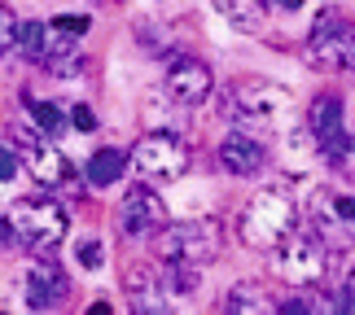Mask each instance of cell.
I'll return each mask as SVG.
<instances>
[{"label":"cell","instance_id":"cell-1","mask_svg":"<svg viewBox=\"0 0 355 315\" xmlns=\"http://www.w3.org/2000/svg\"><path fill=\"white\" fill-rule=\"evenodd\" d=\"M9 224H13V237L31 254H53L66 241V228H71L66 210L49 197H18L9 206Z\"/></svg>","mask_w":355,"mask_h":315},{"label":"cell","instance_id":"cell-2","mask_svg":"<svg viewBox=\"0 0 355 315\" xmlns=\"http://www.w3.org/2000/svg\"><path fill=\"white\" fill-rule=\"evenodd\" d=\"M294 219H298L294 201L281 188H263L241 210V241L254 245V250H277V241H285L294 232Z\"/></svg>","mask_w":355,"mask_h":315},{"label":"cell","instance_id":"cell-3","mask_svg":"<svg viewBox=\"0 0 355 315\" xmlns=\"http://www.w3.org/2000/svg\"><path fill=\"white\" fill-rule=\"evenodd\" d=\"M290 88L281 84H268V79H241L233 88V118L241 127H281L285 118H290Z\"/></svg>","mask_w":355,"mask_h":315},{"label":"cell","instance_id":"cell-4","mask_svg":"<svg viewBox=\"0 0 355 315\" xmlns=\"http://www.w3.org/2000/svg\"><path fill=\"white\" fill-rule=\"evenodd\" d=\"M220 250H224V232H220L215 219H189V224L162 228V237H158V254L167 258V263L207 267Z\"/></svg>","mask_w":355,"mask_h":315},{"label":"cell","instance_id":"cell-5","mask_svg":"<svg viewBox=\"0 0 355 315\" xmlns=\"http://www.w3.org/2000/svg\"><path fill=\"white\" fill-rule=\"evenodd\" d=\"M277 271L290 285L298 289H307V285H316L324 271H329V245H324L316 232H290L285 241H277Z\"/></svg>","mask_w":355,"mask_h":315},{"label":"cell","instance_id":"cell-6","mask_svg":"<svg viewBox=\"0 0 355 315\" xmlns=\"http://www.w3.org/2000/svg\"><path fill=\"white\" fill-rule=\"evenodd\" d=\"M13 149H18L22 167L35 175L40 188H66V184H71V162H66L58 149L44 141V132L18 123V127H13Z\"/></svg>","mask_w":355,"mask_h":315},{"label":"cell","instance_id":"cell-7","mask_svg":"<svg viewBox=\"0 0 355 315\" xmlns=\"http://www.w3.org/2000/svg\"><path fill=\"white\" fill-rule=\"evenodd\" d=\"M132 162L145 180H180L189 167V149L175 132H145L132 149Z\"/></svg>","mask_w":355,"mask_h":315},{"label":"cell","instance_id":"cell-8","mask_svg":"<svg viewBox=\"0 0 355 315\" xmlns=\"http://www.w3.org/2000/svg\"><path fill=\"white\" fill-rule=\"evenodd\" d=\"M307 132L316 136V154L320 158H334V162H343L351 154V136L343 127V101L338 97H316L311 101V114H307Z\"/></svg>","mask_w":355,"mask_h":315},{"label":"cell","instance_id":"cell-9","mask_svg":"<svg viewBox=\"0 0 355 315\" xmlns=\"http://www.w3.org/2000/svg\"><path fill=\"white\" fill-rule=\"evenodd\" d=\"M158 228H167V206H162V197L154 188L136 184L119 206V232L136 241V237H149V232H158Z\"/></svg>","mask_w":355,"mask_h":315},{"label":"cell","instance_id":"cell-10","mask_svg":"<svg viewBox=\"0 0 355 315\" xmlns=\"http://www.w3.org/2000/svg\"><path fill=\"white\" fill-rule=\"evenodd\" d=\"M211 88H215V79H211L207 62L189 57V53L171 57V66H167V97L175 105H202L211 97Z\"/></svg>","mask_w":355,"mask_h":315},{"label":"cell","instance_id":"cell-11","mask_svg":"<svg viewBox=\"0 0 355 315\" xmlns=\"http://www.w3.org/2000/svg\"><path fill=\"white\" fill-rule=\"evenodd\" d=\"M123 289H128L132 307L145 311V315H158V311H171V289H167V276L154 267V263H128L123 271Z\"/></svg>","mask_w":355,"mask_h":315},{"label":"cell","instance_id":"cell-12","mask_svg":"<svg viewBox=\"0 0 355 315\" xmlns=\"http://www.w3.org/2000/svg\"><path fill=\"white\" fill-rule=\"evenodd\" d=\"M343 31H347V18L338 9L316 13V26H311V39H307L311 66H320V71H343Z\"/></svg>","mask_w":355,"mask_h":315},{"label":"cell","instance_id":"cell-13","mask_svg":"<svg viewBox=\"0 0 355 315\" xmlns=\"http://www.w3.org/2000/svg\"><path fill=\"white\" fill-rule=\"evenodd\" d=\"M22 298L31 311H49L58 307L66 298V271L58 263H49V258H40V263H26L22 271Z\"/></svg>","mask_w":355,"mask_h":315},{"label":"cell","instance_id":"cell-14","mask_svg":"<svg viewBox=\"0 0 355 315\" xmlns=\"http://www.w3.org/2000/svg\"><path fill=\"white\" fill-rule=\"evenodd\" d=\"M311 224H316V237H355V197L343 193H324L311 201Z\"/></svg>","mask_w":355,"mask_h":315},{"label":"cell","instance_id":"cell-15","mask_svg":"<svg viewBox=\"0 0 355 315\" xmlns=\"http://www.w3.org/2000/svg\"><path fill=\"white\" fill-rule=\"evenodd\" d=\"M220 167L228 175H259L268 167V154H263L259 141H250V136H228L220 145Z\"/></svg>","mask_w":355,"mask_h":315},{"label":"cell","instance_id":"cell-16","mask_svg":"<svg viewBox=\"0 0 355 315\" xmlns=\"http://www.w3.org/2000/svg\"><path fill=\"white\" fill-rule=\"evenodd\" d=\"M44 71H53V75H79V71H84V53L71 44V35H66V31H58V35L49 39Z\"/></svg>","mask_w":355,"mask_h":315},{"label":"cell","instance_id":"cell-17","mask_svg":"<svg viewBox=\"0 0 355 315\" xmlns=\"http://www.w3.org/2000/svg\"><path fill=\"white\" fill-rule=\"evenodd\" d=\"M220 9V18H228L237 31H259L263 26V0H211Z\"/></svg>","mask_w":355,"mask_h":315},{"label":"cell","instance_id":"cell-18","mask_svg":"<svg viewBox=\"0 0 355 315\" xmlns=\"http://www.w3.org/2000/svg\"><path fill=\"white\" fill-rule=\"evenodd\" d=\"M128 171V158L119 154V149H97V154L88 158V180L97 184V188H105V184H114L119 175Z\"/></svg>","mask_w":355,"mask_h":315},{"label":"cell","instance_id":"cell-19","mask_svg":"<svg viewBox=\"0 0 355 315\" xmlns=\"http://www.w3.org/2000/svg\"><path fill=\"white\" fill-rule=\"evenodd\" d=\"M44 48H49V31L40 22H22L18 26V53L26 62H44Z\"/></svg>","mask_w":355,"mask_h":315},{"label":"cell","instance_id":"cell-20","mask_svg":"<svg viewBox=\"0 0 355 315\" xmlns=\"http://www.w3.org/2000/svg\"><path fill=\"white\" fill-rule=\"evenodd\" d=\"M136 39H141V44H145V53H149V57H167V53H171V31H167V26H158V22H136Z\"/></svg>","mask_w":355,"mask_h":315},{"label":"cell","instance_id":"cell-21","mask_svg":"<svg viewBox=\"0 0 355 315\" xmlns=\"http://www.w3.org/2000/svg\"><path fill=\"white\" fill-rule=\"evenodd\" d=\"M22 101H26V109H31V118H35V127L44 132V136H58V132H62V123H66V114H62L58 105H49V101H35L31 92H26Z\"/></svg>","mask_w":355,"mask_h":315},{"label":"cell","instance_id":"cell-22","mask_svg":"<svg viewBox=\"0 0 355 315\" xmlns=\"http://www.w3.org/2000/svg\"><path fill=\"white\" fill-rule=\"evenodd\" d=\"M228 315H237V311H268V303H263V294H259L254 289V285H237V289H228V298H224V303H220Z\"/></svg>","mask_w":355,"mask_h":315},{"label":"cell","instance_id":"cell-23","mask_svg":"<svg viewBox=\"0 0 355 315\" xmlns=\"http://www.w3.org/2000/svg\"><path fill=\"white\" fill-rule=\"evenodd\" d=\"M18 18H13V9H5L0 5V57H5L9 48H18Z\"/></svg>","mask_w":355,"mask_h":315},{"label":"cell","instance_id":"cell-24","mask_svg":"<svg viewBox=\"0 0 355 315\" xmlns=\"http://www.w3.org/2000/svg\"><path fill=\"white\" fill-rule=\"evenodd\" d=\"M75 258H79L88 271H97V267H101V241H97V237L79 241V245H75Z\"/></svg>","mask_w":355,"mask_h":315},{"label":"cell","instance_id":"cell-25","mask_svg":"<svg viewBox=\"0 0 355 315\" xmlns=\"http://www.w3.org/2000/svg\"><path fill=\"white\" fill-rule=\"evenodd\" d=\"M13 175H18V149L0 145V184H9Z\"/></svg>","mask_w":355,"mask_h":315},{"label":"cell","instance_id":"cell-26","mask_svg":"<svg viewBox=\"0 0 355 315\" xmlns=\"http://www.w3.org/2000/svg\"><path fill=\"white\" fill-rule=\"evenodd\" d=\"M58 31H66V35H84V31H88V18H84V13H62V18H58Z\"/></svg>","mask_w":355,"mask_h":315},{"label":"cell","instance_id":"cell-27","mask_svg":"<svg viewBox=\"0 0 355 315\" xmlns=\"http://www.w3.org/2000/svg\"><path fill=\"white\" fill-rule=\"evenodd\" d=\"M343 71H355V22H347L343 31Z\"/></svg>","mask_w":355,"mask_h":315},{"label":"cell","instance_id":"cell-28","mask_svg":"<svg viewBox=\"0 0 355 315\" xmlns=\"http://www.w3.org/2000/svg\"><path fill=\"white\" fill-rule=\"evenodd\" d=\"M71 123H75L79 132H92V127H97V118H92L88 105H75V109H71Z\"/></svg>","mask_w":355,"mask_h":315},{"label":"cell","instance_id":"cell-29","mask_svg":"<svg viewBox=\"0 0 355 315\" xmlns=\"http://www.w3.org/2000/svg\"><path fill=\"white\" fill-rule=\"evenodd\" d=\"M343 311H355V263L347 271V303H343Z\"/></svg>","mask_w":355,"mask_h":315},{"label":"cell","instance_id":"cell-30","mask_svg":"<svg viewBox=\"0 0 355 315\" xmlns=\"http://www.w3.org/2000/svg\"><path fill=\"white\" fill-rule=\"evenodd\" d=\"M0 241H18V237H13V224H9V215H0Z\"/></svg>","mask_w":355,"mask_h":315},{"label":"cell","instance_id":"cell-31","mask_svg":"<svg viewBox=\"0 0 355 315\" xmlns=\"http://www.w3.org/2000/svg\"><path fill=\"white\" fill-rule=\"evenodd\" d=\"M281 9H303V0H277Z\"/></svg>","mask_w":355,"mask_h":315}]
</instances>
